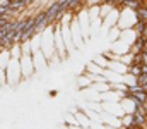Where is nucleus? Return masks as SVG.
Returning <instances> with one entry per match:
<instances>
[{
    "label": "nucleus",
    "mask_w": 147,
    "mask_h": 129,
    "mask_svg": "<svg viewBox=\"0 0 147 129\" xmlns=\"http://www.w3.org/2000/svg\"><path fill=\"white\" fill-rule=\"evenodd\" d=\"M3 83H7V76H5V69L0 67V85H3Z\"/></svg>",
    "instance_id": "obj_12"
},
{
    "label": "nucleus",
    "mask_w": 147,
    "mask_h": 129,
    "mask_svg": "<svg viewBox=\"0 0 147 129\" xmlns=\"http://www.w3.org/2000/svg\"><path fill=\"white\" fill-rule=\"evenodd\" d=\"M26 7H28V5H26V2H22V0H10V3H9V9H10L14 14L22 12Z\"/></svg>",
    "instance_id": "obj_5"
},
{
    "label": "nucleus",
    "mask_w": 147,
    "mask_h": 129,
    "mask_svg": "<svg viewBox=\"0 0 147 129\" xmlns=\"http://www.w3.org/2000/svg\"><path fill=\"white\" fill-rule=\"evenodd\" d=\"M144 26H146V21H137V23H135V26H134V31H135L137 35H140V33H142V29H144Z\"/></svg>",
    "instance_id": "obj_10"
},
{
    "label": "nucleus",
    "mask_w": 147,
    "mask_h": 129,
    "mask_svg": "<svg viewBox=\"0 0 147 129\" xmlns=\"http://www.w3.org/2000/svg\"><path fill=\"white\" fill-rule=\"evenodd\" d=\"M140 69H142V74H147V64H142Z\"/></svg>",
    "instance_id": "obj_19"
},
{
    "label": "nucleus",
    "mask_w": 147,
    "mask_h": 129,
    "mask_svg": "<svg viewBox=\"0 0 147 129\" xmlns=\"http://www.w3.org/2000/svg\"><path fill=\"white\" fill-rule=\"evenodd\" d=\"M146 83H147V74H140V76H137V78H135V85L144 86Z\"/></svg>",
    "instance_id": "obj_11"
},
{
    "label": "nucleus",
    "mask_w": 147,
    "mask_h": 129,
    "mask_svg": "<svg viewBox=\"0 0 147 129\" xmlns=\"http://www.w3.org/2000/svg\"><path fill=\"white\" fill-rule=\"evenodd\" d=\"M5 35H7V31H5V28H0V42L5 38Z\"/></svg>",
    "instance_id": "obj_14"
},
{
    "label": "nucleus",
    "mask_w": 147,
    "mask_h": 129,
    "mask_svg": "<svg viewBox=\"0 0 147 129\" xmlns=\"http://www.w3.org/2000/svg\"><path fill=\"white\" fill-rule=\"evenodd\" d=\"M10 0H0V7H9Z\"/></svg>",
    "instance_id": "obj_16"
},
{
    "label": "nucleus",
    "mask_w": 147,
    "mask_h": 129,
    "mask_svg": "<svg viewBox=\"0 0 147 129\" xmlns=\"http://www.w3.org/2000/svg\"><path fill=\"white\" fill-rule=\"evenodd\" d=\"M146 5V0H121V5L120 7H127V9H132L134 12L140 7Z\"/></svg>",
    "instance_id": "obj_3"
},
{
    "label": "nucleus",
    "mask_w": 147,
    "mask_h": 129,
    "mask_svg": "<svg viewBox=\"0 0 147 129\" xmlns=\"http://www.w3.org/2000/svg\"><path fill=\"white\" fill-rule=\"evenodd\" d=\"M48 26H50V24H48V21H46V14H45V10H43V12H38L36 16H34V28H36V35H41Z\"/></svg>",
    "instance_id": "obj_2"
},
{
    "label": "nucleus",
    "mask_w": 147,
    "mask_h": 129,
    "mask_svg": "<svg viewBox=\"0 0 147 129\" xmlns=\"http://www.w3.org/2000/svg\"><path fill=\"white\" fill-rule=\"evenodd\" d=\"M123 129H142V128H139V126H134V124H130V126H123Z\"/></svg>",
    "instance_id": "obj_18"
},
{
    "label": "nucleus",
    "mask_w": 147,
    "mask_h": 129,
    "mask_svg": "<svg viewBox=\"0 0 147 129\" xmlns=\"http://www.w3.org/2000/svg\"><path fill=\"white\" fill-rule=\"evenodd\" d=\"M127 74H130L132 78H137V76H140V74H142V69H140V66L132 64V66H128V67H127Z\"/></svg>",
    "instance_id": "obj_8"
},
{
    "label": "nucleus",
    "mask_w": 147,
    "mask_h": 129,
    "mask_svg": "<svg viewBox=\"0 0 147 129\" xmlns=\"http://www.w3.org/2000/svg\"><path fill=\"white\" fill-rule=\"evenodd\" d=\"M135 19L137 21H146L147 23V5H144V7H140V9L135 10Z\"/></svg>",
    "instance_id": "obj_9"
},
{
    "label": "nucleus",
    "mask_w": 147,
    "mask_h": 129,
    "mask_svg": "<svg viewBox=\"0 0 147 129\" xmlns=\"http://www.w3.org/2000/svg\"><path fill=\"white\" fill-rule=\"evenodd\" d=\"M140 57H142V64H147V52H140Z\"/></svg>",
    "instance_id": "obj_13"
},
{
    "label": "nucleus",
    "mask_w": 147,
    "mask_h": 129,
    "mask_svg": "<svg viewBox=\"0 0 147 129\" xmlns=\"http://www.w3.org/2000/svg\"><path fill=\"white\" fill-rule=\"evenodd\" d=\"M10 55H12V59H21V55H22V48H21V43H14L10 48Z\"/></svg>",
    "instance_id": "obj_7"
},
{
    "label": "nucleus",
    "mask_w": 147,
    "mask_h": 129,
    "mask_svg": "<svg viewBox=\"0 0 147 129\" xmlns=\"http://www.w3.org/2000/svg\"><path fill=\"white\" fill-rule=\"evenodd\" d=\"M10 60H12L10 50H9V48L0 50V67H2V69H7V67H9V64H10Z\"/></svg>",
    "instance_id": "obj_4"
},
{
    "label": "nucleus",
    "mask_w": 147,
    "mask_h": 129,
    "mask_svg": "<svg viewBox=\"0 0 147 129\" xmlns=\"http://www.w3.org/2000/svg\"><path fill=\"white\" fill-rule=\"evenodd\" d=\"M58 10H60V3H58V0L51 2V3H50V7L45 10V14H46V21H48V24H50V26H51L53 23H57Z\"/></svg>",
    "instance_id": "obj_1"
},
{
    "label": "nucleus",
    "mask_w": 147,
    "mask_h": 129,
    "mask_svg": "<svg viewBox=\"0 0 147 129\" xmlns=\"http://www.w3.org/2000/svg\"><path fill=\"white\" fill-rule=\"evenodd\" d=\"M144 91H146V93H147V83H146V85H144Z\"/></svg>",
    "instance_id": "obj_21"
},
{
    "label": "nucleus",
    "mask_w": 147,
    "mask_h": 129,
    "mask_svg": "<svg viewBox=\"0 0 147 129\" xmlns=\"http://www.w3.org/2000/svg\"><path fill=\"white\" fill-rule=\"evenodd\" d=\"M134 53H140V52H144V38L140 36V35H137V38H135V42H134Z\"/></svg>",
    "instance_id": "obj_6"
},
{
    "label": "nucleus",
    "mask_w": 147,
    "mask_h": 129,
    "mask_svg": "<svg viewBox=\"0 0 147 129\" xmlns=\"http://www.w3.org/2000/svg\"><path fill=\"white\" fill-rule=\"evenodd\" d=\"M58 3H60V5H63V7H67V9H69V3H70V0H58Z\"/></svg>",
    "instance_id": "obj_15"
},
{
    "label": "nucleus",
    "mask_w": 147,
    "mask_h": 129,
    "mask_svg": "<svg viewBox=\"0 0 147 129\" xmlns=\"http://www.w3.org/2000/svg\"><path fill=\"white\" fill-rule=\"evenodd\" d=\"M144 52H147V38H144Z\"/></svg>",
    "instance_id": "obj_20"
},
{
    "label": "nucleus",
    "mask_w": 147,
    "mask_h": 129,
    "mask_svg": "<svg viewBox=\"0 0 147 129\" xmlns=\"http://www.w3.org/2000/svg\"><path fill=\"white\" fill-rule=\"evenodd\" d=\"M140 36L142 38H147V23H146V26H144V29H142V33H140Z\"/></svg>",
    "instance_id": "obj_17"
},
{
    "label": "nucleus",
    "mask_w": 147,
    "mask_h": 129,
    "mask_svg": "<svg viewBox=\"0 0 147 129\" xmlns=\"http://www.w3.org/2000/svg\"><path fill=\"white\" fill-rule=\"evenodd\" d=\"M0 50H3V45H2V42H0Z\"/></svg>",
    "instance_id": "obj_22"
}]
</instances>
